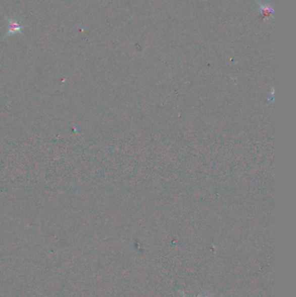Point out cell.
Listing matches in <instances>:
<instances>
[{"label": "cell", "mask_w": 296, "mask_h": 297, "mask_svg": "<svg viewBox=\"0 0 296 297\" xmlns=\"http://www.w3.org/2000/svg\"><path fill=\"white\" fill-rule=\"evenodd\" d=\"M7 31L5 35V37L13 36V35L20 34L25 29V25L22 24L20 19L18 17L13 18H7Z\"/></svg>", "instance_id": "cell-1"}, {"label": "cell", "mask_w": 296, "mask_h": 297, "mask_svg": "<svg viewBox=\"0 0 296 297\" xmlns=\"http://www.w3.org/2000/svg\"><path fill=\"white\" fill-rule=\"evenodd\" d=\"M259 4V13L262 14L264 18L266 19H269L270 17L273 16L274 14V9L272 7L271 5L269 3H261L258 2Z\"/></svg>", "instance_id": "cell-2"}, {"label": "cell", "mask_w": 296, "mask_h": 297, "mask_svg": "<svg viewBox=\"0 0 296 297\" xmlns=\"http://www.w3.org/2000/svg\"><path fill=\"white\" fill-rule=\"evenodd\" d=\"M180 294H182V297H187L184 294V292L183 291H180ZM198 297H214V294H200V295H198Z\"/></svg>", "instance_id": "cell-3"}]
</instances>
